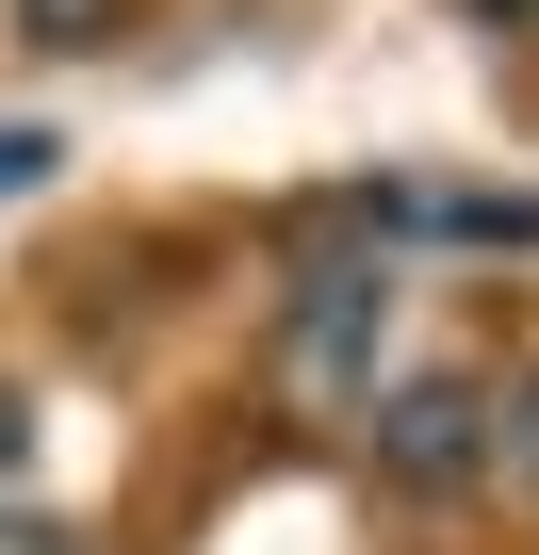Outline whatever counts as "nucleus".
Returning a JSON list of instances; mask_svg holds the SVG:
<instances>
[{"mask_svg": "<svg viewBox=\"0 0 539 555\" xmlns=\"http://www.w3.org/2000/svg\"><path fill=\"white\" fill-rule=\"evenodd\" d=\"M0 555H99L82 522H34V506H0Z\"/></svg>", "mask_w": 539, "mask_h": 555, "instance_id": "obj_6", "label": "nucleus"}, {"mask_svg": "<svg viewBox=\"0 0 539 555\" xmlns=\"http://www.w3.org/2000/svg\"><path fill=\"white\" fill-rule=\"evenodd\" d=\"M474 17H539V0H474Z\"/></svg>", "mask_w": 539, "mask_h": 555, "instance_id": "obj_9", "label": "nucleus"}, {"mask_svg": "<svg viewBox=\"0 0 539 555\" xmlns=\"http://www.w3.org/2000/svg\"><path fill=\"white\" fill-rule=\"evenodd\" d=\"M376 474L409 490V506H441V490H474L490 474V392L441 360V376H393L376 392Z\"/></svg>", "mask_w": 539, "mask_h": 555, "instance_id": "obj_1", "label": "nucleus"}, {"mask_svg": "<svg viewBox=\"0 0 539 555\" xmlns=\"http://www.w3.org/2000/svg\"><path fill=\"white\" fill-rule=\"evenodd\" d=\"M17 474H34V392L0 376V490H17Z\"/></svg>", "mask_w": 539, "mask_h": 555, "instance_id": "obj_8", "label": "nucleus"}, {"mask_svg": "<svg viewBox=\"0 0 539 555\" xmlns=\"http://www.w3.org/2000/svg\"><path fill=\"white\" fill-rule=\"evenodd\" d=\"M131 0H17V50H99Z\"/></svg>", "mask_w": 539, "mask_h": 555, "instance_id": "obj_5", "label": "nucleus"}, {"mask_svg": "<svg viewBox=\"0 0 539 555\" xmlns=\"http://www.w3.org/2000/svg\"><path fill=\"white\" fill-rule=\"evenodd\" d=\"M376 295H393L376 261H311V278H295V327H279V360H295L311 392H344V376H360V344H376Z\"/></svg>", "mask_w": 539, "mask_h": 555, "instance_id": "obj_2", "label": "nucleus"}, {"mask_svg": "<svg viewBox=\"0 0 539 555\" xmlns=\"http://www.w3.org/2000/svg\"><path fill=\"white\" fill-rule=\"evenodd\" d=\"M490 457H523V474H539V376H523V392L490 409Z\"/></svg>", "mask_w": 539, "mask_h": 555, "instance_id": "obj_7", "label": "nucleus"}, {"mask_svg": "<svg viewBox=\"0 0 539 555\" xmlns=\"http://www.w3.org/2000/svg\"><path fill=\"white\" fill-rule=\"evenodd\" d=\"M376 212L441 245H539V196H458V180H376Z\"/></svg>", "mask_w": 539, "mask_h": 555, "instance_id": "obj_3", "label": "nucleus"}, {"mask_svg": "<svg viewBox=\"0 0 539 555\" xmlns=\"http://www.w3.org/2000/svg\"><path fill=\"white\" fill-rule=\"evenodd\" d=\"M50 180H66V131H50V115H0V212L50 196Z\"/></svg>", "mask_w": 539, "mask_h": 555, "instance_id": "obj_4", "label": "nucleus"}]
</instances>
